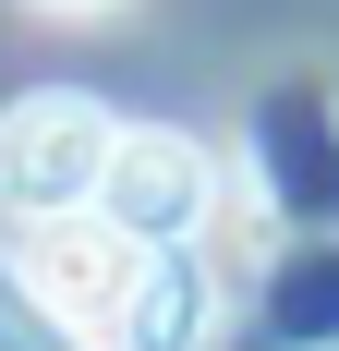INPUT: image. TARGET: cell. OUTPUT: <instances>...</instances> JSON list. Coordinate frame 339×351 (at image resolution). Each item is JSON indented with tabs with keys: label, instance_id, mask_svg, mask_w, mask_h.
Segmentation results:
<instances>
[{
	"label": "cell",
	"instance_id": "3957f363",
	"mask_svg": "<svg viewBox=\"0 0 339 351\" xmlns=\"http://www.w3.org/2000/svg\"><path fill=\"white\" fill-rule=\"evenodd\" d=\"M12 279H25L61 327H121V303H134V279H145V243H121L109 218H49V230H25V267H12Z\"/></svg>",
	"mask_w": 339,
	"mask_h": 351
},
{
	"label": "cell",
	"instance_id": "7a4b0ae2",
	"mask_svg": "<svg viewBox=\"0 0 339 351\" xmlns=\"http://www.w3.org/2000/svg\"><path fill=\"white\" fill-rule=\"evenodd\" d=\"M206 206H218V158H206L194 134H121L109 145V182H97V218L121 230V243H145V254H182L206 230Z\"/></svg>",
	"mask_w": 339,
	"mask_h": 351
},
{
	"label": "cell",
	"instance_id": "5b68a950",
	"mask_svg": "<svg viewBox=\"0 0 339 351\" xmlns=\"http://www.w3.org/2000/svg\"><path fill=\"white\" fill-rule=\"evenodd\" d=\"M0 351H85V327H61L12 267H0Z\"/></svg>",
	"mask_w": 339,
	"mask_h": 351
},
{
	"label": "cell",
	"instance_id": "8992f818",
	"mask_svg": "<svg viewBox=\"0 0 339 351\" xmlns=\"http://www.w3.org/2000/svg\"><path fill=\"white\" fill-rule=\"evenodd\" d=\"M36 12H109V0H36Z\"/></svg>",
	"mask_w": 339,
	"mask_h": 351
},
{
	"label": "cell",
	"instance_id": "6da1fadb",
	"mask_svg": "<svg viewBox=\"0 0 339 351\" xmlns=\"http://www.w3.org/2000/svg\"><path fill=\"white\" fill-rule=\"evenodd\" d=\"M109 145H121V121H109L97 97H12L0 109V206L12 218H85L97 206V182H109Z\"/></svg>",
	"mask_w": 339,
	"mask_h": 351
},
{
	"label": "cell",
	"instance_id": "277c9868",
	"mask_svg": "<svg viewBox=\"0 0 339 351\" xmlns=\"http://www.w3.org/2000/svg\"><path fill=\"white\" fill-rule=\"evenodd\" d=\"M194 339H206V267H194V243L145 254L134 303H121V351H194Z\"/></svg>",
	"mask_w": 339,
	"mask_h": 351
}]
</instances>
